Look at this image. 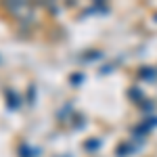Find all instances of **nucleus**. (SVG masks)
<instances>
[{
    "label": "nucleus",
    "mask_w": 157,
    "mask_h": 157,
    "mask_svg": "<svg viewBox=\"0 0 157 157\" xmlns=\"http://www.w3.org/2000/svg\"><path fill=\"white\" fill-rule=\"evenodd\" d=\"M4 9L9 13H13L17 19H25V17H29V13H32V6H29L27 2H6Z\"/></svg>",
    "instance_id": "1"
}]
</instances>
